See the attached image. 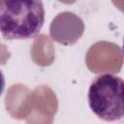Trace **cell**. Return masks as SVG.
<instances>
[{
	"instance_id": "obj_1",
	"label": "cell",
	"mask_w": 124,
	"mask_h": 124,
	"mask_svg": "<svg viewBox=\"0 0 124 124\" xmlns=\"http://www.w3.org/2000/svg\"><path fill=\"white\" fill-rule=\"evenodd\" d=\"M44 22L42 0H0V33L6 40L32 39Z\"/></svg>"
},
{
	"instance_id": "obj_2",
	"label": "cell",
	"mask_w": 124,
	"mask_h": 124,
	"mask_svg": "<svg viewBox=\"0 0 124 124\" xmlns=\"http://www.w3.org/2000/svg\"><path fill=\"white\" fill-rule=\"evenodd\" d=\"M124 82L112 74L94 78L88 90V104L95 115L105 121L119 120L124 115Z\"/></svg>"
},
{
	"instance_id": "obj_3",
	"label": "cell",
	"mask_w": 124,
	"mask_h": 124,
	"mask_svg": "<svg viewBox=\"0 0 124 124\" xmlns=\"http://www.w3.org/2000/svg\"><path fill=\"white\" fill-rule=\"evenodd\" d=\"M5 84H6L5 78H4V75H3L2 71L0 70V96L2 95V93H3L4 89H5Z\"/></svg>"
}]
</instances>
